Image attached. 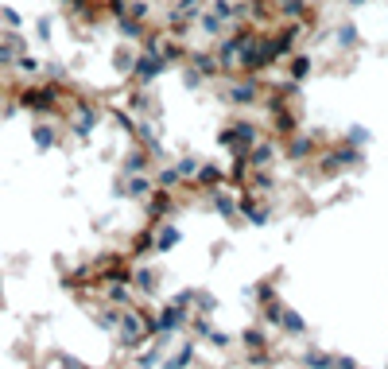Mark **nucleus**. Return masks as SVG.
Masks as SVG:
<instances>
[{
	"instance_id": "1",
	"label": "nucleus",
	"mask_w": 388,
	"mask_h": 369,
	"mask_svg": "<svg viewBox=\"0 0 388 369\" xmlns=\"http://www.w3.org/2000/svg\"><path fill=\"white\" fill-rule=\"evenodd\" d=\"M97 121H101L97 105H90V102H74V133H78V136H90L93 128H97Z\"/></svg>"
},
{
	"instance_id": "6",
	"label": "nucleus",
	"mask_w": 388,
	"mask_h": 369,
	"mask_svg": "<svg viewBox=\"0 0 388 369\" xmlns=\"http://www.w3.org/2000/svg\"><path fill=\"white\" fill-rule=\"evenodd\" d=\"M175 241H178V229H175V226H163V229H159V237H155V245H152V249H155V253H167V249H171V245H175Z\"/></svg>"
},
{
	"instance_id": "4",
	"label": "nucleus",
	"mask_w": 388,
	"mask_h": 369,
	"mask_svg": "<svg viewBox=\"0 0 388 369\" xmlns=\"http://www.w3.org/2000/svg\"><path fill=\"white\" fill-rule=\"evenodd\" d=\"M16 71L23 74V78H39V74H43V63H39L35 55H28V51H23V55H16Z\"/></svg>"
},
{
	"instance_id": "9",
	"label": "nucleus",
	"mask_w": 388,
	"mask_h": 369,
	"mask_svg": "<svg viewBox=\"0 0 388 369\" xmlns=\"http://www.w3.org/2000/svg\"><path fill=\"white\" fill-rule=\"evenodd\" d=\"M35 144H39V148H51V144H54V133H51L47 125H39V128H35Z\"/></svg>"
},
{
	"instance_id": "7",
	"label": "nucleus",
	"mask_w": 388,
	"mask_h": 369,
	"mask_svg": "<svg viewBox=\"0 0 388 369\" xmlns=\"http://www.w3.org/2000/svg\"><path fill=\"white\" fill-rule=\"evenodd\" d=\"M0 24L16 32V28H20V12H16V8H0Z\"/></svg>"
},
{
	"instance_id": "2",
	"label": "nucleus",
	"mask_w": 388,
	"mask_h": 369,
	"mask_svg": "<svg viewBox=\"0 0 388 369\" xmlns=\"http://www.w3.org/2000/svg\"><path fill=\"white\" fill-rule=\"evenodd\" d=\"M284 63H287V78H291V82H303V78H310V66H315V59L303 55V51H291Z\"/></svg>"
},
{
	"instance_id": "8",
	"label": "nucleus",
	"mask_w": 388,
	"mask_h": 369,
	"mask_svg": "<svg viewBox=\"0 0 388 369\" xmlns=\"http://www.w3.org/2000/svg\"><path fill=\"white\" fill-rule=\"evenodd\" d=\"M51 28H54L51 16H39L35 20V35H39V40H51Z\"/></svg>"
},
{
	"instance_id": "3",
	"label": "nucleus",
	"mask_w": 388,
	"mask_h": 369,
	"mask_svg": "<svg viewBox=\"0 0 388 369\" xmlns=\"http://www.w3.org/2000/svg\"><path fill=\"white\" fill-rule=\"evenodd\" d=\"M334 43H338L341 51H353L357 43H361V32H357V24H338V28H334Z\"/></svg>"
},
{
	"instance_id": "5",
	"label": "nucleus",
	"mask_w": 388,
	"mask_h": 369,
	"mask_svg": "<svg viewBox=\"0 0 388 369\" xmlns=\"http://www.w3.org/2000/svg\"><path fill=\"white\" fill-rule=\"evenodd\" d=\"M190 358H194V346L186 342V346H183V350H178V353H171V358L163 361V369H186V365H190Z\"/></svg>"
}]
</instances>
